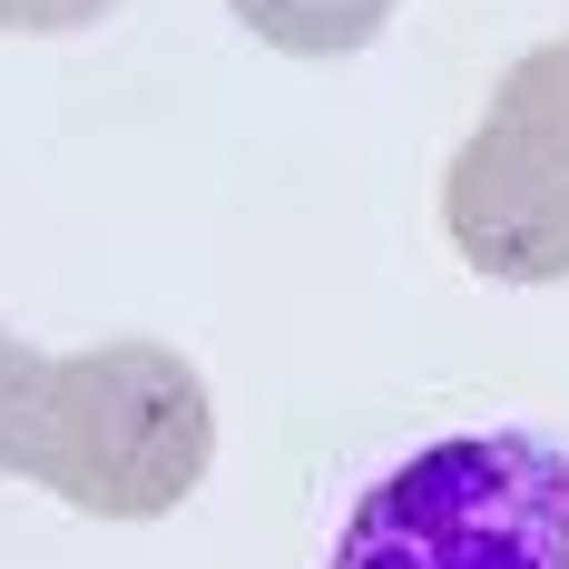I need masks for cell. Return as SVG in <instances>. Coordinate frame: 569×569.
Returning a JSON list of instances; mask_svg holds the SVG:
<instances>
[{
	"mask_svg": "<svg viewBox=\"0 0 569 569\" xmlns=\"http://www.w3.org/2000/svg\"><path fill=\"white\" fill-rule=\"evenodd\" d=\"M217 461L207 373L168 343H79L50 353V383L20 422L10 481L50 491L89 520H168Z\"/></svg>",
	"mask_w": 569,
	"mask_h": 569,
	"instance_id": "6da1fadb",
	"label": "cell"
},
{
	"mask_svg": "<svg viewBox=\"0 0 569 569\" xmlns=\"http://www.w3.org/2000/svg\"><path fill=\"white\" fill-rule=\"evenodd\" d=\"M335 569H569V442H422L353 501Z\"/></svg>",
	"mask_w": 569,
	"mask_h": 569,
	"instance_id": "7a4b0ae2",
	"label": "cell"
},
{
	"mask_svg": "<svg viewBox=\"0 0 569 569\" xmlns=\"http://www.w3.org/2000/svg\"><path fill=\"white\" fill-rule=\"evenodd\" d=\"M442 236L491 284H560L569 276V168L520 148L511 128H471L442 168Z\"/></svg>",
	"mask_w": 569,
	"mask_h": 569,
	"instance_id": "3957f363",
	"label": "cell"
},
{
	"mask_svg": "<svg viewBox=\"0 0 569 569\" xmlns=\"http://www.w3.org/2000/svg\"><path fill=\"white\" fill-rule=\"evenodd\" d=\"M227 10L284 59H353L383 40V20L402 0H227Z\"/></svg>",
	"mask_w": 569,
	"mask_h": 569,
	"instance_id": "277c9868",
	"label": "cell"
},
{
	"mask_svg": "<svg viewBox=\"0 0 569 569\" xmlns=\"http://www.w3.org/2000/svg\"><path fill=\"white\" fill-rule=\"evenodd\" d=\"M491 128H511L520 148H540L550 168H569V40H540V50H520L501 69Z\"/></svg>",
	"mask_w": 569,
	"mask_h": 569,
	"instance_id": "5b68a950",
	"label": "cell"
},
{
	"mask_svg": "<svg viewBox=\"0 0 569 569\" xmlns=\"http://www.w3.org/2000/svg\"><path fill=\"white\" fill-rule=\"evenodd\" d=\"M40 383H50V353H30V343L0 325V471H10V452H20V422H30Z\"/></svg>",
	"mask_w": 569,
	"mask_h": 569,
	"instance_id": "8992f818",
	"label": "cell"
},
{
	"mask_svg": "<svg viewBox=\"0 0 569 569\" xmlns=\"http://www.w3.org/2000/svg\"><path fill=\"white\" fill-rule=\"evenodd\" d=\"M118 0H0V30H89Z\"/></svg>",
	"mask_w": 569,
	"mask_h": 569,
	"instance_id": "52a82bcc",
	"label": "cell"
}]
</instances>
